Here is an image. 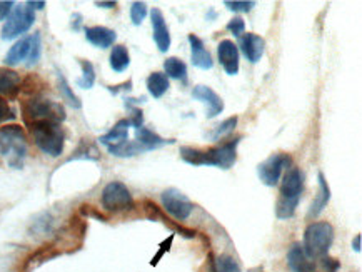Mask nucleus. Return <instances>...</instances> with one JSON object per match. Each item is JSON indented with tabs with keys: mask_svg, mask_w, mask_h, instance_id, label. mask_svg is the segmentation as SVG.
Instances as JSON below:
<instances>
[{
	"mask_svg": "<svg viewBox=\"0 0 362 272\" xmlns=\"http://www.w3.org/2000/svg\"><path fill=\"white\" fill-rule=\"evenodd\" d=\"M227 30L230 32L234 37H240L244 34L245 30V24H244V18L240 17H234L232 20H229V24H227Z\"/></svg>",
	"mask_w": 362,
	"mask_h": 272,
	"instance_id": "473e14b6",
	"label": "nucleus"
},
{
	"mask_svg": "<svg viewBox=\"0 0 362 272\" xmlns=\"http://www.w3.org/2000/svg\"><path fill=\"white\" fill-rule=\"evenodd\" d=\"M334 242V227L326 220L310 223L304 232V251L310 259H321L327 256Z\"/></svg>",
	"mask_w": 362,
	"mask_h": 272,
	"instance_id": "39448f33",
	"label": "nucleus"
},
{
	"mask_svg": "<svg viewBox=\"0 0 362 272\" xmlns=\"http://www.w3.org/2000/svg\"><path fill=\"white\" fill-rule=\"evenodd\" d=\"M12 119H16V112H13L11 105L7 104V100H4L2 97H0V124L6 121H12Z\"/></svg>",
	"mask_w": 362,
	"mask_h": 272,
	"instance_id": "f704fd0d",
	"label": "nucleus"
},
{
	"mask_svg": "<svg viewBox=\"0 0 362 272\" xmlns=\"http://www.w3.org/2000/svg\"><path fill=\"white\" fill-rule=\"evenodd\" d=\"M249 272H264L262 267H255V269H250Z\"/></svg>",
	"mask_w": 362,
	"mask_h": 272,
	"instance_id": "79ce46f5",
	"label": "nucleus"
},
{
	"mask_svg": "<svg viewBox=\"0 0 362 272\" xmlns=\"http://www.w3.org/2000/svg\"><path fill=\"white\" fill-rule=\"evenodd\" d=\"M30 49H32V35L25 37V39H21L7 52L6 64L8 67H12V66H17V64H21L22 61H25V59H29Z\"/></svg>",
	"mask_w": 362,
	"mask_h": 272,
	"instance_id": "4be33fe9",
	"label": "nucleus"
},
{
	"mask_svg": "<svg viewBox=\"0 0 362 272\" xmlns=\"http://www.w3.org/2000/svg\"><path fill=\"white\" fill-rule=\"evenodd\" d=\"M95 6L102 8H114L117 6V2H95Z\"/></svg>",
	"mask_w": 362,
	"mask_h": 272,
	"instance_id": "ea45409f",
	"label": "nucleus"
},
{
	"mask_svg": "<svg viewBox=\"0 0 362 272\" xmlns=\"http://www.w3.org/2000/svg\"><path fill=\"white\" fill-rule=\"evenodd\" d=\"M339 269H341V262L329 256L321 257L319 266H315V271L317 272H337Z\"/></svg>",
	"mask_w": 362,
	"mask_h": 272,
	"instance_id": "7c9ffc66",
	"label": "nucleus"
},
{
	"mask_svg": "<svg viewBox=\"0 0 362 272\" xmlns=\"http://www.w3.org/2000/svg\"><path fill=\"white\" fill-rule=\"evenodd\" d=\"M27 7L32 11H42L45 7V2H27Z\"/></svg>",
	"mask_w": 362,
	"mask_h": 272,
	"instance_id": "4c0bfd02",
	"label": "nucleus"
},
{
	"mask_svg": "<svg viewBox=\"0 0 362 272\" xmlns=\"http://www.w3.org/2000/svg\"><path fill=\"white\" fill-rule=\"evenodd\" d=\"M170 244H173V236L169 237V241H165L164 244H162V249L159 251V254H157V256L154 257V259H152V266H156L157 262H159L160 257H162V254H164L165 251H169V246H170Z\"/></svg>",
	"mask_w": 362,
	"mask_h": 272,
	"instance_id": "e433bc0d",
	"label": "nucleus"
},
{
	"mask_svg": "<svg viewBox=\"0 0 362 272\" xmlns=\"http://www.w3.org/2000/svg\"><path fill=\"white\" fill-rule=\"evenodd\" d=\"M239 39H240L239 40L240 49H243V54L245 55V59H247L250 64L261 61L264 50H266V40H264L261 35L252 34V32H247L245 35H240Z\"/></svg>",
	"mask_w": 362,
	"mask_h": 272,
	"instance_id": "4468645a",
	"label": "nucleus"
},
{
	"mask_svg": "<svg viewBox=\"0 0 362 272\" xmlns=\"http://www.w3.org/2000/svg\"><path fill=\"white\" fill-rule=\"evenodd\" d=\"M217 57L227 76H235L239 72V50L232 40H222L217 45Z\"/></svg>",
	"mask_w": 362,
	"mask_h": 272,
	"instance_id": "f8f14e48",
	"label": "nucleus"
},
{
	"mask_svg": "<svg viewBox=\"0 0 362 272\" xmlns=\"http://www.w3.org/2000/svg\"><path fill=\"white\" fill-rule=\"evenodd\" d=\"M192 97L207 105V114H206L207 119H214L219 114H222V110H224V100H222L221 97L217 95V92L212 90L211 87L207 85L194 87Z\"/></svg>",
	"mask_w": 362,
	"mask_h": 272,
	"instance_id": "9b49d317",
	"label": "nucleus"
},
{
	"mask_svg": "<svg viewBox=\"0 0 362 272\" xmlns=\"http://www.w3.org/2000/svg\"><path fill=\"white\" fill-rule=\"evenodd\" d=\"M289 165H291V155L284 154V152H277V154H272L271 158L257 165V176L261 179L264 186L274 187L279 184L282 172H284Z\"/></svg>",
	"mask_w": 362,
	"mask_h": 272,
	"instance_id": "6e6552de",
	"label": "nucleus"
},
{
	"mask_svg": "<svg viewBox=\"0 0 362 272\" xmlns=\"http://www.w3.org/2000/svg\"><path fill=\"white\" fill-rule=\"evenodd\" d=\"M102 206L109 212H122L134 209V197L122 182H109L102 191Z\"/></svg>",
	"mask_w": 362,
	"mask_h": 272,
	"instance_id": "0eeeda50",
	"label": "nucleus"
},
{
	"mask_svg": "<svg viewBox=\"0 0 362 272\" xmlns=\"http://www.w3.org/2000/svg\"><path fill=\"white\" fill-rule=\"evenodd\" d=\"M57 79H59V90H60V94H62L64 99H66L67 102L71 104L74 109H81L82 107V102H81V100H78V97L74 94L71 87H69L66 77H64L60 72H57Z\"/></svg>",
	"mask_w": 362,
	"mask_h": 272,
	"instance_id": "bb28decb",
	"label": "nucleus"
},
{
	"mask_svg": "<svg viewBox=\"0 0 362 272\" xmlns=\"http://www.w3.org/2000/svg\"><path fill=\"white\" fill-rule=\"evenodd\" d=\"M304 189V176L299 167L287 169L282 179V186L279 192V199L276 204V215L277 219L287 220L296 214L297 206H299L300 194Z\"/></svg>",
	"mask_w": 362,
	"mask_h": 272,
	"instance_id": "f03ea898",
	"label": "nucleus"
},
{
	"mask_svg": "<svg viewBox=\"0 0 362 272\" xmlns=\"http://www.w3.org/2000/svg\"><path fill=\"white\" fill-rule=\"evenodd\" d=\"M147 90L154 99H160L162 95L169 90V79H167L165 73L162 72H152L146 81Z\"/></svg>",
	"mask_w": 362,
	"mask_h": 272,
	"instance_id": "5701e85b",
	"label": "nucleus"
},
{
	"mask_svg": "<svg viewBox=\"0 0 362 272\" xmlns=\"http://www.w3.org/2000/svg\"><path fill=\"white\" fill-rule=\"evenodd\" d=\"M317 181H319V192L317 196H315V199L313 201V204L309 207L308 219H315L317 215H321L322 211L327 207L329 201H331V187H329V184L322 172L317 174Z\"/></svg>",
	"mask_w": 362,
	"mask_h": 272,
	"instance_id": "f3484780",
	"label": "nucleus"
},
{
	"mask_svg": "<svg viewBox=\"0 0 362 272\" xmlns=\"http://www.w3.org/2000/svg\"><path fill=\"white\" fill-rule=\"evenodd\" d=\"M22 79L16 71L7 67H0V94L13 97L21 90Z\"/></svg>",
	"mask_w": 362,
	"mask_h": 272,
	"instance_id": "412c9836",
	"label": "nucleus"
},
{
	"mask_svg": "<svg viewBox=\"0 0 362 272\" xmlns=\"http://www.w3.org/2000/svg\"><path fill=\"white\" fill-rule=\"evenodd\" d=\"M42 52V44H40V34L32 35V49H30V55H29V66H34L39 61Z\"/></svg>",
	"mask_w": 362,
	"mask_h": 272,
	"instance_id": "2f4dec72",
	"label": "nucleus"
},
{
	"mask_svg": "<svg viewBox=\"0 0 362 272\" xmlns=\"http://www.w3.org/2000/svg\"><path fill=\"white\" fill-rule=\"evenodd\" d=\"M35 22V13L29 7H16L8 16L6 25L2 29V39L4 40H12L16 37L25 34L27 30L34 25Z\"/></svg>",
	"mask_w": 362,
	"mask_h": 272,
	"instance_id": "1a4fd4ad",
	"label": "nucleus"
},
{
	"mask_svg": "<svg viewBox=\"0 0 362 272\" xmlns=\"http://www.w3.org/2000/svg\"><path fill=\"white\" fill-rule=\"evenodd\" d=\"M82 67V79L77 81L78 87H82V89H92V85H94L95 82V69L94 66L89 61H86V59H82V61H78Z\"/></svg>",
	"mask_w": 362,
	"mask_h": 272,
	"instance_id": "a878e982",
	"label": "nucleus"
},
{
	"mask_svg": "<svg viewBox=\"0 0 362 272\" xmlns=\"http://www.w3.org/2000/svg\"><path fill=\"white\" fill-rule=\"evenodd\" d=\"M239 142L240 137H235V139L227 141L224 144L207 150L184 146L180 147V158H182L184 162L194 165V167H197V165H211V167L227 170L235 164V159H238Z\"/></svg>",
	"mask_w": 362,
	"mask_h": 272,
	"instance_id": "f257e3e1",
	"label": "nucleus"
},
{
	"mask_svg": "<svg viewBox=\"0 0 362 272\" xmlns=\"http://www.w3.org/2000/svg\"><path fill=\"white\" fill-rule=\"evenodd\" d=\"M211 272H240V267L234 257L221 256L219 259L212 262Z\"/></svg>",
	"mask_w": 362,
	"mask_h": 272,
	"instance_id": "cd10ccee",
	"label": "nucleus"
},
{
	"mask_svg": "<svg viewBox=\"0 0 362 272\" xmlns=\"http://www.w3.org/2000/svg\"><path fill=\"white\" fill-rule=\"evenodd\" d=\"M238 121H239V119L235 117V115H234V117L226 119L224 122L219 124V126H217L214 131L209 134V137H211L212 141H219V139H222V137L229 136V134L234 132L235 126H238Z\"/></svg>",
	"mask_w": 362,
	"mask_h": 272,
	"instance_id": "c85d7f7f",
	"label": "nucleus"
},
{
	"mask_svg": "<svg viewBox=\"0 0 362 272\" xmlns=\"http://www.w3.org/2000/svg\"><path fill=\"white\" fill-rule=\"evenodd\" d=\"M131 66V55L125 45H114L110 52V67L114 72H124L125 69Z\"/></svg>",
	"mask_w": 362,
	"mask_h": 272,
	"instance_id": "393cba45",
	"label": "nucleus"
},
{
	"mask_svg": "<svg viewBox=\"0 0 362 272\" xmlns=\"http://www.w3.org/2000/svg\"><path fill=\"white\" fill-rule=\"evenodd\" d=\"M131 87H132V82L131 81H129V82H125V84L124 85H120V89H131ZM110 90H112L114 92V94H115V92H117L119 89H110Z\"/></svg>",
	"mask_w": 362,
	"mask_h": 272,
	"instance_id": "a19ab883",
	"label": "nucleus"
},
{
	"mask_svg": "<svg viewBox=\"0 0 362 272\" xmlns=\"http://www.w3.org/2000/svg\"><path fill=\"white\" fill-rule=\"evenodd\" d=\"M24 117L27 124L42 121L60 124L66 121V109L49 99H30L24 104Z\"/></svg>",
	"mask_w": 362,
	"mask_h": 272,
	"instance_id": "423d86ee",
	"label": "nucleus"
},
{
	"mask_svg": "<svg viewBox=\"0 0 362 272\" xmlns=\"http://www.w3.org/2000/svg\"><path fill=\"white\" fill-rule=\"evenodd\" d=\"M187 40L190 45V62H192V66L201 69V71H211L214 67V61H212L211 54H209L206 45H204L202 39H199L194 34H189Z\"/></svg>",
	"mask_w": 362,
	"mask_h": 272,
	"instance_id": "ddd939ff",
	"label": "nucleus"
},
{
	"mask_svg": "<svg viewBox=\"0 0 362 272\" xmlns=\"http://www.w3.org/2000/svg\"><path fill=\"white\" fill-rule=\"evenodd\" d=\"M162 199V207L173 215L174 219L177 220H185L192 214L194 204L187 199V196H184L179 189H165L164 192L160 194Z\"/></svg>",
	"mask_w": 362,
	"mask_h": 272,
	"instance_id": "9d476101",
	"label": "nucleus"
},
{
	"mask_svg": "<svg viewBox=\"0 0 362 272\" xmlns=\"http://www.w3.org/2000/svg\"><path fill=\"white\" fill-rule=\"evenodd\" d=\"M224 6L229 8V11H234V12H250L252 11V7L255 6V2H230V0H226Z\"/></svg>",
	"mask_w": 362,
	"mask_h": 272,
	"instance_id": "72a5a7b5",
	"label": "nucleus"
},
{
	"mask_svg": "<svg viewBox=\"0 0 362 272\" xmlns=\"http://www.w3.org/2000/svg\"><path fill=\"white\" fill-rule=\"evenodd\" d=\"M151 22L152 30H154V42L160 52H167L170 49V34L169 27L165 24L164 13L159 8H152L151 11Z\"/></svg>",
	"mask_w": 362,
	"mask_h": 272,
	"instance_id": "2eb2a0df",
	"label": "nucleus"
},
{
	"mask_svg": "<svg viewBox=\"0 0 362 272\" xmlns=\"http://www.w3.org/2000/svg\"><path fill=\"white\" fill-rule=\"evenodd\" d=\"M136 142L142 147L144 152L147 150H156L160 149V147L174 144V139H164V137L157 136L156 132L148 131L146 127H141L136 131Z\"/></svg>",
	"mask_w": 362,
	"mask_h": 272,
	"instance_id": "aec40b11",
	"label": "nucleus"
},
{
	"mask_svg": "<svg viewBox=\"0 0 362 272\" xmlns=\"http://www.w3.org/2000/svg\"><path fill=\"white\" fill-rule=\"evenodd\" d=\"M13 6H16L13 2H0V22L7 20L13 11Z\"/></svg>",
	"mask_w": 362,
	"mask_h": 272,
	"instance_id": "c9c22d12",
	"label": "nucleus"
},
{
	"mask_svg": "<svg viewBox=\"0 0 362 272\" xmlns=\"http://www.w3.org/2000/svg\"><path fill=\"white\" fill-rule=\"evenodd\" d=\"M0 155L13 169H22L27 158V137L24 129L6 126L0 129Z\"/></svg>",
	"mask_w": 362,
	"mask_h": 272,
	"instance_id": "7ed1b4c3",
	"label": "nucleus"
},
{
	"mask_svg": "<svg viewBox=\"0 0 362 272\" xmlns=\"http://www.w3.org/2000/svg\"><path fill=\"white\" fill-rule=\"evenodd\" d=\"M287 266L292 272H315V262L305 254L300 244H292L287 252Z\"/></svg>",
	"mask_w": 362,
	"mask_h": 272,
	"instance_id": "dca6fc26",
	"label": "nucleus"
},
{
	"mask_svg": "<svg viewBox=\"0 0 362 272\" xmlns=\"http://www.w3.org/2000/svg\"><path fill=\"white\" fill-rule=\"evenodd\" d=\"M129 126H131V122L127 119L119 121L105 136L100 137V144H104L107 149H114V147L125 144L129 141Z\"/></svg>",
	"mask_w": 362,
	"mask_h": 272,
	"instance_id": "a211bd4d",
	"label": "nucleus"
},
{
	"mask_svg": "<svg viewBox=\"0 0 362 272\" xmlns=\"http://www.w3.org/2000/svg\"><path fill=\"white\" fill-rule=\"evenodd\" d=\"M32 137H34L35 146L50 155V158H59L62 155L64 146H66V132L57 122L42 121L30 124Z\"/></svg>",
	"mask_w": 362,
	"mask_h": 272,
	"instance_id": "20e7f679",
	"label": "nucleus"
},
{
	"mask_svg": "<svg viewBox=\"0 0 362 272\" xmlns=\"http://www.w3.org/2000/svg\"><path fill=\"white\" fill-rule=\"evenodd\" d=\"M86 39L92 45H95V47L109 49L115 42V39H117V34H115V30L107 29V27H87Z\"/></svg>",
	"mask_w": 362,
	"mask_h": 272,
	"instance_id": "6ab92c4d",
	"label": "nucleus"
},
{
	"mask_svg": "<svg viewBox=\"0 0 362 272\" xmlns=\"http://www.w3.org/2000/svg\"><path fill=\"white\" fill-rule=\"evenodd\" d=\"M361 239H362L361 234H357L354 241H352V249H354L356 252H361Z\"/></svg>",
	"mask_w": 362,
	"mask_h": 272,
	"instance_id": "58836bf2",
	"label": "nucleus"
},
{
	"mask_svg": "<svg viewBox=\"0 0 362 272\" xmlns=\"http://www.w3.org/2000/svg\"><path fill=\"white\" fill-rule=\"evenodd\" d=\"M147 16V6L144 2H134L131 7V20L134 25H141Z\"/></svg>",
	"mask_w": 362,
	"mask_h": 272,
	"instance_id": "c756f323",
	"label": "nucleus"
},
{
	"mask_svg": "<svg viewBox=\"0 0 362 272\" xmlns=\"http://www.w3.org/2000/svg\"><path fill=\"white\" fill-rule=\"evenodd\" d=\"M164 71L167 79H175V81H187V66L184 61H180L179 57H167L164 62Z\"/></svg>",
	"mask_w": 362,
	"mask_h": 272,
	"instance_id": "b1692460",
	"label": "nucleus"
}]
</instances>
